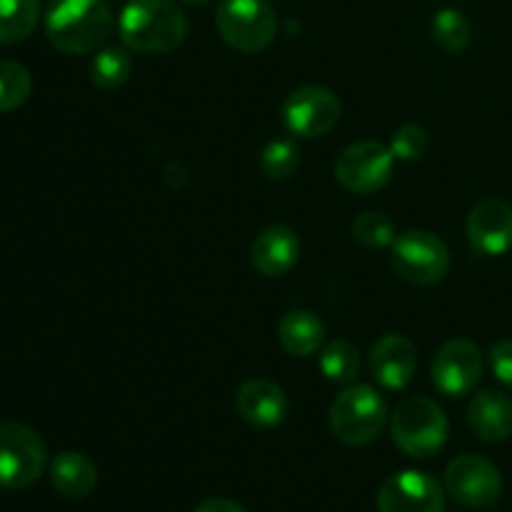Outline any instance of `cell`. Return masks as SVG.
I'll use <instances>...</instances> for the list:
<instances>
[{"mask_svg":"<svg viewBox=\"0 0 512 512\" xmlns=\"http://www.w3.org/2000/svg\"><path fill=\"white\" fill-rule=\"evenodd\" d=\"M118 33L135 53L165 55L185 43L188 18L175 0H128L120 10Z\"/></svg>","mask_w":512,"mask_h":512,"instance_id":"cell-1","label":"cell"},{"mask_svg":"<svg viewBox=\"0 0 512 512\" xmlns=\"http://www.w3.org/2000/svg\"><path fill=\"white\" fill-rule=\"evenodd\" d=\"M113 33V8L108 0H50L45 10V35L55 50L83 55Z\"/></svg>","mask_w":512,"mask_h":512,"instance_id":"cell-2","label":"cell"},{"mask_svg":"<svg viewBox=\"0 0 512 512\" xmlns=\"http://www.w3.org/2000/svg\"><path fill=\"white\" fill-rule=\"evenodd\" d=\"M390 433L395 445L410 458H433L448 440V418L435 400L415 395L405 398L390 415Z\"/></svg>","mask_w":512,"mask_h":512,"instance_id":"cell-3","label":"cell"},{"mask_svg":"<svg viewBox=\"0 0 512 512\" xmlns=\"http://www.w3.org/2000/svg\"><path fill=\"white\" fill-rule=\"evenodd\" d=\"M388 405L370 385H350L330 405V430L345 445H368L383 433Z\"/></svg>","mask_w":512,"mask_h":512,"instance_id":"cell-4","label":"cell"},{"mask_svg":"<svg viewBox=\"0 0 512 512\" xmlns=\"http://www.w3.org/2000/svg\"><path fill=\"white\" fill-rule=\"evenodd\" d=\"M215 25L230 48L260 53L278 35V13L268 0H220Z\"/></svg>","mask_w":512,"mask_h":512,"instance_id":"cell-5","label":"cell"},{"mask_svg":"<svg viewBox=\"0 0 512 512\" xmlns=\"http://www.w3.org/2000/svg\"><path fill=\"white\" fill-rule=\"evenodd\" d=\"M48 465V450L33 428L0 423V488L23 490L38 483Z\"/></svg>","mask_w":512,"mask_h":512,"instance_id":"cell-6","label":"cell"},{"mask_svg":"<svg viewBox=\"0 0 512 512\" xmlns=\"http://www.w3.org/2000/svg\"><path fill=\"white\" fill-rule=\"evenodd\" d=\"M393 268L405 283L435 285L448 275V245L428 230H408L393 243Z\"/></svg>","mask_w":512,"mask_h":512,"instance_id":"cell-7","label":"cell"},{"mask_svg":"<svg viewBox=\"0 0 512 512\" xmlns=\"http://www.w3.org/2000/svg\"><path fill=\"white\" fill-rule=\"evenodd\" d=\"M395 155L378 140L348 145L335 160V178L350 193L368 195L385 188L393 175Z\"/></svg>","mask_w":512,"mask_h":512,"instance_id":"cell-8","label":"cell"},{"mask_svg":"<svg viewBox=\"0 0 512 512\" xmlns=\"http://www.w3.org/2000/svg\"><path fill=\"white\" fill-rule=\"evenodd\" d=\"M285 128L298 138L328 135L340 120V100L325 85H303L283 103Z\"/></svg>","mask_w":512,"mask_h":512,"instance_id":"cell-9","label":"cell"},{"mask_svg":"<svg viewBox=\"0 0 512 512\" xmlns=\"http://www.w3.org/2000/svg\"><path fill=\"white\" fill-rule=\"evenodd\" d=\"M445 488L465 508H490L503 495V475L480 455H460L445 470Z\"/></svg>","mask_w":512,"mask_h":512,"instance_id":"cell-10","label":"cell"},{"mask_svg":"<svg viewBox=\"0 0 512 512\" xmlns=\"http://www.w3.org/2000/svg\"><path fill=\"white\" fill-rule=\"evenodd\" d=\"M483 378V353L470 340H448L435 353L433 383L448 398H463L473 393Z\"/></svg>","mask_w":512,"mask_h":512,"instance_id":"cell-11","label":"cell"},{"mask_svg":"<svg viewBox=\"0 0 512 512\" xmlns=\"http://www.w3.org/2000/svg\"><path fill=\"white\" fill-rule=\"evenodd\" d=\"M445 498L438 480L420 470L395 473L380 485V512H443Z\"/></svg>","mask_w":512,"mask_h":512,"instance_id":"cell-12","label":"cell"},{"mask_svg":"<svg viewBox=\"0 0 512 512\" xmlns=\"http://www.w3.org/2000/svg\"><path fill=\"white\" fill-rule=\"evenodd\" d=\"M468 240L475 253L505 255L512 248V208L505 200L488 198L468 215Z\"/></svg>","mask_w":512,"mask_h":512,"instance_id":"cell-13","label":"cell"},{"mask_svg":"<svg viewBox=\"0 0 512 512\" xmlns=\"http://www.w3.org/2000/svg\"><path fill=\"white\" fill-rule=\"evenodd\" d=\"M235 408L245 423L255 428H275L288 418V395L278 383L265 378L245 380L235 393Z\"/></svg>","mask_w":512,"mask_h":512,"instance_id":"cell-14","label":"cell"},{"mask_svg":"<svg viewBox=\"0 0 512 512\" xmlns=\"http://www.w3.org/2000/svg\"><path fill=\"white\" fill-rule=\"evenodd\" d=\"M418 353L403 335H385L370 350V373L383 388L400 390L413 380Z\"/></svg>","mask_w":512,"mask_h":512,"instance_id":"cell-15","label":"cell"},{"mask_svg":"<svg viewBox=\"0 0 512 512\" xmlns=\"http://www.w3.org/2000/svg\"><path fill=\"white\" fill-rule=\"evenodd\" d=\"M300 258V238L288 225H270L255 238L250 260L265 278H283Z\"/></svg>","mask_w":512,"mask_h":512,"instance_id":"cell-16","label":"cell"},{"mask_svg":"<svg viewBox=\"0 0 512 512\" xmlns=\"http://www.w3.org/2000/svg\"><path fill=\"white\" fill-rule=\"evenodd\" d=\"M468 425L483 443H503L512 435V400L500 390H483L470 400Z\"/></svg>","mask_w":512,"mask_h":512,"instance_id":"cell-17","label":"cell"},{"mask_svg":"<svg viewBox=\"0 0 512 512\" xmlns=\"http://www.w3.org/2000/svg\"><path fill=\"white\" fill-rule=\"evenodd\" d=\"M50 483L63 498L83 500L98 488V468L80 453H60L50 463Z\"/></svg>","mask_w":512,"mask_h":512,"instance_id":"cell-18","label":"cell"},{"mask_svg":"<svg viewBox=\"0 0 512 512\" xmlns=\"http://www.w3.org/2000/svg\"><path fill=\"white\" fill-rule=\"evenodd\" d=\"M278 340L290 355L308 358V355L318 353V348L323 345L325 325L310 310H290L280 320Z\"/></svg>","mask_w":512,"mask_h":512,"instance_id":"cell-19","label":"cell"},{"mask_svg":"<svg viewBox=\"0 0 512 512\" xmlns=\"http://www.w3.org/2000/svg\"><path fill=\"white\" fill-rule=\"evenodd\" d=\"M40 20V0H0V45L28 38Z\"/></svg>","mask_w":512,"mask_h":512,"instance_id":"cell-20","label":"cell"},{"mask_svg":"<svg viewBox=\"0 0 512 512\" xmlns=\"http://www.w3.org/2000/svg\"><path fill=\"white\" fill-rule=\"evenodd\" d=\"M320 370L330 383H355L360 375V350L348 340H333L320 353Z\"/></svg>","mask_w":512,"mask_h":512,"instance_id":"cell-21","label":"cell"},{"mask_svg":"<svg viewBox=\"0 0 512 512\" xmlns=\"http://www.w3.org/2000/svg\"><path fill=\"white\" fill-rule=\"evenodd\" d=\"M430 35H433L438 48H443L450 55H458L470 45L473 28H470L468 18L458 8H443L435 13Z\"/></svg>","mask_w":512,"mask_h":512,"instance_id":"cell-22","label":"cell"},{"mask_svg":"<svg viewBox=\"0 0 512 512\" xmlns=\"http://www.w3.org/2000/svg\"><path fill=\"white\" fill-rule=\"evenodd\" d=\"M133 60L123 48H105L90 63V80L100 90H115L130 78Z\"/></svg>","mask_w":512,"mask_h":512,"instance_id":"cell-23","label":"cell"},{"mask_svg":"<svg viewBox=\"0 0 512 512\" xmlns=\"http://www.w3.org/2000/svg\"><path fill=\"white\" fill-rule=\"evenodd\" d=\"M33 78L28 68L15 60H0V113L20 108L30 98Z\"/></svg>","mask_w":512,"mask_h":512,"instance_id":"cell-24","label":"cell"},{"mask_svg":"<svg viewBox=\"0 0 512 512\" xmlns=\"http://www.w3.org/2000/svg\"><path fill=\"white\" fill-rule=\"evenodd\" d=\"M260 168L270 180H285L300 168V150L293 140H270L260 153Z\"/></svg>","mask_w":512,"mask_h":512,"instance_id":"cell-25","label":"cell"},{"mask_svg":"<svg viewBox=\"0 0 512 512\" xmlns=\"http://www.w3.org/2000/svg\"><path fill=\"white\" fill-rule=\"evenodd\" d=\"M353 235L358 243H363L365 248L373 250L388 248V245H393L395 238H398L393 228V220L385 213H380V210H368V213L358 215L353 223Z\"/></svg>","mask_w":512,"mask_h":512,"instance_id":"cell-26","label":"cell"},{"mask_svg":"<svg viewBox=\"0 0 512 512\" xmlns=\"http://www.w3.org/2000/svg\"><path fill=\"white\" fill-rule=\"evenodd\" d=\"M425 150H428V130L420 128V125H403L390 138V153L403 163H415V160L423 158Z\"/></svg>","mask_w":512,"mask_h":512,"instance_id":"cell-27","label":"cell"},{"mask_svg":"<svg viewBox=\"0 0 512 512\" xmlns=\"http://www.w3.org/2000/svg\"><path fill=\"white\" fill-rule=\"evenodd\" d=\"M490 370L503 385L512 388V340H500L490 350Z\"/></svg>","mask_w":512,"mask_h":512,"instance_id":"cell-28","label":"cell"},{"mask_svg":"<svg viewBox=\"0 0 512 512\" xmlns=\"http://www.w3.org/2000/svg\"><path fill=\"white\" fill-rule=\"evenodd\" d=\"M193 512H248V510H245L243 505L233 503V500L210 498V500H205V503H200Z\"/></svg>","mask_w":512,"mask_h":512,"instance_id":"cell-29","label":"cell"},{"mask_svg":"<svg viewBox=\"0 0 512 512\" xmlns=\"http://www.w3.org/2000/svg\"><path fill=\"white\" fill-rule=\"evenodd\" d=\"M180 3H188V5H205V3H210V0H180Z\"/></svg>","mask_w":512,"mask_h":512,"instance_id":"cell-30","label":"cell"}]
</instances>
